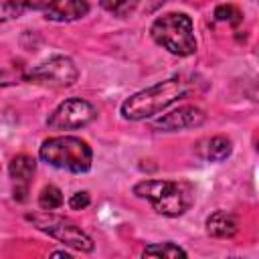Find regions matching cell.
I'll return each instance as SVG.
<instances>
[{
	"instance_id": "obj_2",
	"label": "cell",
	"mask_w": 259,
	"mask_h": 259,
	"mask_svg": "<svg viewBox=\"0 0 259 259\" xmlns=\"http://www.w3.org/2000/svg\"><path fill=\"white\" fill-rule=\"evenodd\" d=\"M134 194L150 200L154 210L164 217L184 214L194 200L192 186L174 180H144L134 186Z\"/></svg>"
},
{
	"instance_id": "obj_7",
	"label": "cell",
	"mask_w": 259,
	"mask_h": 259,
	"mask_svg": "<svg viewBox=\"0 0 259 259\" xmlns=\"http://www.w3.org/2000/svg\"><path fill=\"white\" fill-rule=\"evenodd\" d=\"M77 67L69 57H51L49 61L32 67L26 79L49 87H69L77 81Z\"/></svg>"
},
{
	"instance_id": "obj_6",
	"label": "cell",
	"mask_w": 259,
	"mask_h": 259,
	"mask_svg": "<svg viewBox=\"0 0 259 259\" xmlns=\"http://www.w3.org/2000/svg\"><path fill=\"white\" fill-rule=\"evenodd\" d=\"M97 117V109L85 99H65L59 103L51 115L47 117V125L51 130H79L91 123Z\"/></svg>"
},
{
	"instance_id": "obj_15",
	"label": "cell",
	"mask_w": 259,
	"mask_h": 259,
	"mask_svg": "<svg viewBox=\"0 0 259 259\" xmlns=\"http://www.w3.org/2000/svg\"><path fill=\"white\" fill-rule=\"evenodd\" d=\"M61 204H63V194H61V190L57 186L49 184V186H45L40 190V194H38V206L42 210H55Z\"/></svg>"
},
{
	"instance_id": "obj_11",
	"label": "cell",
	"mask_w": 259,
	"mask_h": 259,
	"mask_svg": "<svg viewBox=\"0 0 259 259\" xmlns=\"http://www.w3.org/2000/svg\"><path fill=\"white\" fill-rule=\"evenodd\" d=\"M239 231V221L229 210H214L206 219V233L217 239H229Z\"/></svg>"
},
{
	"instance_id": "obj_9",
	"label": "cell",
	"mask_w": 259,
	"mask_h": 259,
	"mask_svg": "<svg viewBox=\"0 0 259 259\" xmlns=\"http://www.w3.org/2000/svg\"><path fill=\"white\" fill-rule=\"evenodd\" d=\"M89 12L87 0H49L45 6V18L55 22H71L79 20Z\"/></svg>"
},
{
	"instance_id": "obj_12",
	"label": "cell",
	"mask_w": 259,
	"mask_h": 259,
	"mask_svg": "<svg viewBox=\"0 0 259 259\" xmlns=\"http://www.w3.org/2000/svg\"><path fill=\"white\" fill-rule=\"evenodd\" d=\"M233 146L231 140H227L225 136H214V138H206L198 144V154L208 160V162H221L225 158H229Z\"/></svg>"
},
{
	"instance_id": "obj_19",
	"label": "cell",
	"mask_w": 259,
	"mask_h": 259,
	"mask_svg": "<svg viewBox=\"0 0 259 259\" xmlns=\"http://www.w3.org/2000/svg\"><path fill=\"white\" fill-rule=\"evenodd\" d=\"M53 255H55V257H69L67 251H53Z\"/></svg>"
},
{
	"instance_id": "obj_16",
	"label": "cell",
	"mask_w": 259,
	"mask_h": 259,
	"mask_svg": "<svg viewBox=\"0 0 259 259\" xmlns=\"http://www.w3.org/2000/svg\"><path fill=\"white\" fill-rule=\"evenodd\" d=\"M99 4L113 16H130L136 10L138 0H99Z\"/></svg>"
},
{
	"instance_id": "obj_18",
	"label": "cell",
	"mask_w": 259,
	"mask_h": 259,
	"mask_svg": "<svg viewBox=\"0 0 259 259\" xmlns=\"http://www.w3.org/2000/svg\"><path fill=\"white\" fill-rule=\"evenodd\" d=\"M89 202H91V196H89V192H75L71 198H69V206L73 208V210H81V208H85V206H89Z\"/></svg>"
},
{
	"instance_id": "obj_3",
	"label": "cell",
	"mask_w": 259,
	"mask_h": 259,
	"mask_svg": "<svg viewBox=\"0 0 259 259\" xmlns=\"http://www.w3.org/2000/svg\"><path fill=\"white\" fill-rule=\"evenodd\" d=\"M38 156L42 162L75 174L87 172L93 162V152L89 144L75 136H57L45 140L38 150Z\"/></svg>"
},
{
	"instance_id": "obj_10",
	"label": "cell",
	"mask_w": 259,
	"mask_h": 259,
	"mask_svg": "<svg viewBox=\"0 0 259 259\" xmlns=\"http://www.w3.org/2000/svg\"><path fill=\"white\" fill-rule=\"evenodd\" d=\"M36 170V162L34 158L26 156V154H18L10 160V166H8V174L12 178V182L16 184L14 188V198L18 200H24L26 198V190H28V182L32 178Z\"/></svg>"
},
{
	"instance_id": "obj_14",
	"label": "cell",
	"mask_w": 259,
	"mask_h": 259,
	"mask_svg": "<svg viewBox=\"0 0 259 259\" xmlns=\"http://www.w3.org/2000/svg\"><path fill=\"white\" fill-rule=\"evenodd\" d=\"M32 4L26 0H0V22L18 18L24 10H28Z\"/></svg>"
},
{
	"instance_id": "obj_13",
	"label": "cell",
	"mask_w": 259,
	"mask_h": 259,
	"mask_svg": "<svg viewBox=\"0 0 259 259\" xmlns=\"http://www.w3.org/2000/svg\"><path fill=\"white\" fill-rule=\"evenodd\" d=\"M188 253L182 249V247H178V245H174V243H170V241H166V243H156V245H150V247H146L144 249V257H186Z\"/></svg>"
},
{
	"instance_id": "obj_4",
	"label": "cell",
	"mask_w": 259,
	"mask_h": 259,
	"mask_svg": "<svg viewBox=\"0 0 259 259\" xmlns=\"http://www.w3.org/2000/svg\"><path fill=\"white\" fill-rule=\"evenodd\" d=\"M150 34L156 45L166 49L172 55L188 57L196 51V38L192 30L190 16L182 12H168L154 20Z\"/></svg>"
},
{
	"instance_id": "obj_5",
	"label": "cell",
	"mask_w": 259,
	"mask_h": 259,
	"mask_svg": "<svg viewBox=\"0 0 259 259\" xmlns=\"http://www.w3.org/2000/svg\"><path fill=\"white\" fill-rule=\"evenodd\" d=\"M28 221H32L36 225V229H40L42 233H49L51 237L59 239L63 245L73 247L77 251L89 253L93 251V241L89 235H85L75 223L63 219V217H55L49 212H36V214H28Z\"/></svg>"
},
{
	"instance_id": "obj_17",
	"label": "cell",
	"mask_w": 259,
	"mask_h": 259,
	"mask_svg": "<svg viewBox=\"0 0 259 259\" xmlns=\"http://www.w3.org/2000/svg\"><path fill=\"white\" fill-rule=\"evenodd\" d=\"M214 16H217V20H221V22H229V24H239L241 22V12L235 8V6H231V4H223V6H219L217 10H214Z\"/></svg>"
},
{
	"instance_id": "obj_8",
	"label": "cell",
	"mask_w": 259,
	"mask_h": 259,
	"mask_svg": "<svg viewBox=\"0 0 259 259\" xmlns=\"http://www.w3.org/2000/svg\"><path fill=\"white\" fill-rule=\"evenodd\" d=\"M206 119L204 111L194 107V105H184L178 107L166 115H162L160 119H156V127L162 132H178V130H188V127H198L202 125Z\"/></svg>"
},
{
	"instance_id": "obj_1",
	"label": "cell",
	"mask_w": 259,
	"mask_h": 259,
	"mask_svg": "<svg viewBox=\"0 0 259 259\" xmlns=\"http://www.w3.org/2000/svg\"><path fill=\"white\" fill-rule=\"evenodd\" d=\"M184 93H186L184 81L180 77H170V79L160 81L148 89H142V91L134 93L130 99H125L121 103V115L130 121L148 119V117L164 111L178 99H182Z\"/></svg>"
}]
</instances>
